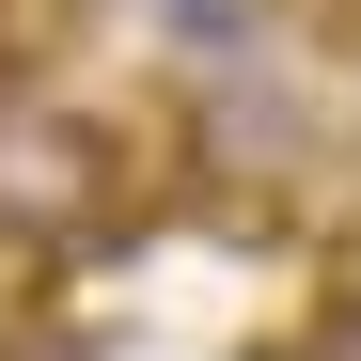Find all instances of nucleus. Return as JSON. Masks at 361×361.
I'll list each match as a JSON object with an SVG mask.
<instances>
[{"label":"nucleus","mask_w":361,"mask_h":361,"mask_svg":"<svg viewBox=\"0 0 361 361\" xmlns=\"http://www.w3.org/2000/svg\"><path fill=\"white\" fill-rule=\"evenodd\" d=\"M94 235H126V142H110V110H63V94L0 110V252L63 267Z\"/></svg>","instance_id":"1"},{"label":"nucleus","mask_w":361,"mask_h":361,"mask_svg":"<svg viewBox=\"0 0 361 361\" xmlns=\"http://www.w3.org/2000/svg\"><path fill=\"white\" fill-rule=\"evenodd\" d=\"M157 32H173V63H252L267 0H157Z\"/></svg>","instance_id":"2"},{"label":"nucleus","mask_w":361,"mask_h":361,"mask_svg":"<svg viewBox=\"0 0 361 361\" xmlns=\"http://www.w3.org/2000/svg\"><path fill=\"white\" fill-rule=\"evenodd\" d=\"M314 361H361V283L330 298V330H314Z\"/></svg>","instance_id":"3"},{"label":"nucleus","mask_w":361,"mask_h":361,"mask_svg":"<svg viewBox=\"0 0 361 361\" xmlns=\"http://www.w3.org/2000/svg\"><path fill=\"white\" fill-rule=\"evenodd\" d=\"M0 361H16V314H0Z\"/></svg>","instance_id":"4"}]
</instances>
